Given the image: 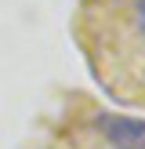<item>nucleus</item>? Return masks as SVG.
Listing matches in <instances>:
<instances>
[{"label": "nucleus", "mask_w": 145, "mask_h": 149, "mask_svg": "<svg viewBox=\"0 0 145 149\" xmlns=\"http://www.w3.org/2000/svg\"><path fill=\"white\" fill-rule=\"evenodd\" d=\"M98 131L105 135V142L113 149H145V120L142 116L102 113L98 116Z\"/></svg>", "instance_id": "f257e3e1"}, {"label": "nucleus", "mask_w": 145, "mask_h": 149, "mask_svg": "<svg viewBox=\"0 0 145 149\" xmlns=\"http://www.w3.org/2000/svg\"><path fill=\"white\" fill-rule=\"evenodd\" d=\"M138 11H145V0H138Z\"/></svg>", "instance_id": "7ed1b4c3"}, {"label": "nucleus", "mask_w": 145, "mask_h": 149, "mask_svg": "<svg viewBox=\"0 0 145 149\" xmlns=\"http://www.w3.org/2000/svg\"><path fill=\"white\" fill-rule=\"evenodd\" d=\"M138 29H142V36H145V11H142V18H138Z\"/></svg>", "instance_id": "f03ea898"}]
</instances>
